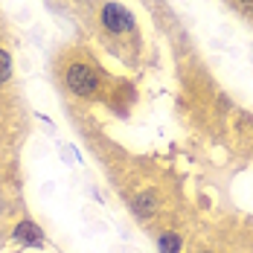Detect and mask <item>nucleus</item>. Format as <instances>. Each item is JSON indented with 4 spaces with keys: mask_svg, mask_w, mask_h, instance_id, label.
<instances>
[{
    "mask_svg": "<svg viewBox=\"0 0 253 253\" xmlns=\"http://www.w3.org/2000/svg\"><path fill=\"white\" fill-rule=\"evenodd\" d=\"M157 245H160V253H180V236H175V233H163Z\"/></svg>",
    "mask_w": 253,
    "mask_h": 253,
    "instance_id": "obj_5",
    "label": "nucleus"
},
{
    "mask_svg": "<svg viewBox=\"0 0 253 253\" xmlns=\"http://www.w3.org/2000/svg\"><path fill=\"white\" fill-rule=\"evenodd\" d=\"M157 204H160L157 201V192H143V195L134 201V212H137L140 218H149L154 210H157Z\"/></svg>",
    "mask_w": 253,
    "mask_h": 253,
    "instance_id": "obj_4",
    "label": "nucleus"
},
{
    "mask_svg": "<svg viewBox=\"0 0 253 253\" xmlns=\"http://www.w3.org/2000/svg\"><path fill=\"white\" fill-rule=\"evenodd\" d=\"M242 6H245V9H253V0H242Z\"/></svg>",
    "mask_w": 253,
    "mask_h": 253,
    "instance_id": "obj_7",
    "label": "nucleus"
},
{
    "mask_svg": "<svg viewBox=\"0 0 253 253\" xmlns=\"http://www.w3.org/2000/svg\"><path fill=\"white\" fill-rule=\"evenodd\" d=\"M204 253H207V251H204Z\"/></svg>",
    "mask_w": 253,
    "mask_h": 253,
    "instance_id": "obj_8",
    "label": "nucleus"
},
{
    "mask_svg": "<svg viewBox=\"0 0 253 253\" xmlns=\"http://www.w3.org/2000/svg\"><path fill=\"white\" fill-rule=\"evenodd\" d=\"M64 84H67L76 96H82V99H93L102 87L99 64L90 61V58H76V61H70V64L64 67Z\"/></svg>",
    "mask_w": 253,
    "mask_h": 253,
    "instance_id": "obj_1",
    "label": "nucleus"
},
{
    "mask_svg": "<svg viewBox=\"0 0 253 253\" xmlns=\"http://www.w3.org/2000/svg\"><path fill=\"white\" fill-rule=\"evenodd\" d=\"M99 21H102V26H105L108 32H114V35H128V32L137 29L134 15L128 12L126 6H120V3H105L102 12H99Z\"/></svg>",
    "mask_w": 253,
    "mask_h": 253,
    "instance_id": "obj_2",
    "label": "nucleus"
},
{
    "mask_svg": "<svg viewBox=\"0 0 253 253\" xmlns=\"http://www.w3.org/2000/svg\"><path fill=\"white\" fill-rule=\"evenodd\" d=\"M15 239H18L21 245H35V248H41V245H44V233L35 227L32 221L18 224V227H15Z\"/></svg>",
    "mask_w": 253,
    "mask_h": 253,
    "instance_id": "obj_3",
    "label": "nucleus"
},
{
    "mask_svg": "<svg viewBox=\"0 0 253 253\" xmlns=\"http://www.w3.org/2000/svg\"><path fill=\"white\" fill-rule=\"evenodd\" d=\"M9 76H12V55L6 50H0V84L9 82Z\"/></svg>",
    "mask_w": 253,
    "mask_h": 253,
    "instance_id": "obj_6",
    "label": "nucleus"
}]
</instances>
